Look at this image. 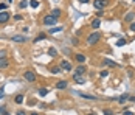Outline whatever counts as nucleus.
Wrapping results in <instances>:
<instances>
[{"mask_svg": "<svg viewBox=\"0 0 135 115\" xmlns=\"http://www.w3.org/2000/svg\"><path fill=\"white\" fill-rule=\"evenodd\" d=\"M2 115H9V114H8L6 111H5V109H3V107H2Z\"/></svg>", "mask_w": 135, "mask_h": 115, "instance_id": "f704fd0d", "label": "nucleus"}, {"mask_svg": "<svg viewBox=\"0 0 135 115\" xmlns=\"http://www.w3.org/2000/svg\"><path fill=\"white\" fill-rule=\"evenodd\" d=\"M47 93H48V90H47V89H40L39 90V95L40 96H47Z\"/></svg>", "mask_w": 135, "mask_h": 115, "instance_id": "4be33fe9", "label": "nucleus"}, {"mask_svg": "<svg viewBox=\"0 0 135 115\" xmlns=\"http://www.w3.org/2000/svg\"><path fill=\"white\" fill-rule=\"evenodd\" d=\"M23 78H25L27 81L33 83L34 79H36V75H34V72H31V70H27V72H25V75H23Z\"/></svg>", "mask_w": 135, "mask_h": 115, "instance_id": "7ed1b4c3", "label": "nucleus"}, {"mask_svg": "<svg viewBox=\"0 0 135 115\" xmlns=\"http://www.w3.org/2000/svg\"><path fill=\"white\" fill-rule=\"evenodd\" d=\"M11 41L22 44V42H27V41H28V37H27V34H14V36L11 37Z\"/></svg>", "mask_w": 135, "mask_h": 115, "instance_id": "f03ea898", "label": "nucleus"}, {"mask_svg": "<svg viewBox=\"0 0 135 115\" xmlns=\"http://www.w3.org/2000/svg\"><path fill=\"white\" fill-rule=\"evenodd\" d=\"M8 2H9V3H13V0H8Z\"/></svg>", "mask_w": 135, "mask_h": 115, "instance_id": "58836bf2", "label": "nucleus"}, {"mask_svg": "<svg viewBox=\"0 0 135 115\" xmlns=\"http://www.w3.org/2000/svg\"><path fill=\"white\" fill-rule=\"evenodd\" d=\"M8 65H9V62L6 58H0V68H6Z\"/></svg>", "mask_w": 135, "mask_h": 115, "instance_id": "1a4fd4ad", "label": "nucleus"}, {"mask_svg": "<svg viewBox=\"0 0 135 115\" xmlns=\"http://www.w3.org/2000/svg\"><path fill=\"white\" fill-rule=\"evenodd\" d=\"M27 6H28V2H25V0H22L19 3V8H27Z\"/></svg>", "mask_w": 135, "mask_h": 115, "instance_id": "b1692460", "label": "nucleus"}, {"mask_svg": "<svg viewBox=\"0 0 135 115\" xmlns=\"http://www.w3.org/2000/svg\"><path fill=\"white\" fill-rule=\"evenodd\" d=\"M87 115H95V114H87Z\"/></svg>", "mask_w": 135, "mask_h": 115, "instance_id": "ea45409f", "label": "nucleus"}, {"mask_svg": "<svg viewBox=\"0 0 135 115\" xmlns=\"http://www.w3.org/2000/svg\"><path fill=\"white\" fill-rule=\"evenodd\" d=\"M8 20H9V13L2 11V13H0V24H6Z\"/></svg>", "mask_w": 135, "mask_h": 115, "instance_id": "0eeeda50", "label": "nucleus"}, {"mask_svg": "<svg viewBox=\"0 0 135 115\" xmlns=\"http://www.w3.org/2000/svg\"><path fill=\"white\" fill-rule=\"evenodd\" d=\"M129 98V96L127 95H121L120 96V98H118V101H120V104H124V103H126V100Z\"/></svg>", "mask_w": 135, "mask_h": 115, "instance_id": "6ab92c4d", "label": "nucleus"}, {"mask_svg": "<svg viewBox=\"0 0 135 115\" xmlns=\"http://www.w3.org/2000/svg\"><path fill=\"white\" fill-rule=\"evenodd\" d=\"M76 61L82 64V62L85 61V56H84V55H81V53H78V55H76Z\"/></svg>", "mask_w": 135, "mask_h": 115, "instance_id": "dca6fc26", "label": "nucleus"}, {"mask_svg": "<svg viewBox=\"0 0 135 115\" xmlns=\"http://www.w3.org/2000/svg\"><path fill=\"white\" fill-rule=\"evenodd\" d=\"M14 19H16V20H22V16H20V14H16Z\"/></svg>", "mask_w": 135, "mask_h": 115, "instance_id": "7c9ffc66", "label": "nucleus"}, {"mask_svg": "<svg viewBox=\"0 0 135 115\" xmlns=\"http://www.w3.org/2000/svg\"><path fill=\"white\" fill-rule=\"evenodd\" d=\"M85 72H87V67L85 65H78V67H76V70H75V78H78L79 75H82Z\"/></svg>", "mask_w": 135, "mask_h": 115, "instance_id": "423d86ee", "label": "nucleus"}, {"mask_svg": "<svg viewBox=\"0 0 135 115\" xmlns=\"http://www.w3.org/2000/svg\"><path fill=\"white\" fill-rule=\"evenodd\" d=\"M106 5H107V0H95V2H93V6L96 9H103Z\"/></svg>", "mask_w": 135, "mask_h": 115, "instance_id": "20e7f679", "label": "nucleus"}, {"mask_svg": "<svg viewBox=\"0 0 135 115\" xmlns=\"http://www.w3.org/2000/svg\"><path fill=\"white\" fill-rule=\"evenodd\" d=\"M30 5H31L33 8H37V6H39V2H37V0H31V2H30Z\"/></svg>", "mask_w": 135, "mask_h": 115, "instance_id": "5701e85b", "label": "nucleus"}, {"mask_svg": "<svg viewBox=\"0 0 135 115\" xmlns=\"http://www.w3.org/2000/svg\"><path fill=\"white\" fill-rule=\"evenodd\" d=\"M132 2H135V0H132Z\"/></svg>", "mask_w": 135, "mask_h": 115, "instance_id": "a19ab883", "label": "nucleus"}, {"mask_svg": "<svg viewBox=\"0 0 135 115\" xmlns=\"http://www.w3.org/2000/svg\"><path fill=\"white\" fill-rule=\"evenodd\" d=\"M61 14H62V11H61L59 8H54V9H53V11H51V16H53V17H54V19H57V17H59Z\"/></svg>", "mask_w": 135, "mask_h": 115, "instance_id": "9b49d317", "label": "nucleus"}, {"mask_svg": "<svg viewBox=\"0 0 135 115\" xmlns=\"http://www.w3.org/2000/svg\"><path fill=\"white\" fill-rule=\"evenodd\" d=\"M3 9H6V3H0V11H3Z\"/></svg>", "mask_w": 135, "mask_h": 115, "instance_id": "bb28decb", "label": "nucleus"}, {"mask_svg": "<svg viewBox=\"0 0 135 115\" xmlns=\"http://www.w3.org/2000/svg\"><path fill=\"white\" fill-rule=\"evenodd\" d=\"M81 3H89V0H79Z\"/></svg>", "mask_w": 135, "mask_h": 115, "instance_id": "e433bc0d", "label": "nucleus"}, {"mask_svg": "<svg viewBox=\"0 0 135 115\" xmlns=\"http://www.w3.org/2000/svg\"><path fill=\"white\" fill-rule=\"evenodd\" d=\"M131 30H132V31H135V22H134V24H131Z\"/></svg>", "mask_w": 135, "mask_h": 115, "instance_id": "c9c22d12", "label": "nucleus"}, {"mask_svg": "<svg viewBox=\"0 0 135 115\" xmlns=\"http://www.w3.org/2000/svg\"><path fill=\"white\" fill-rule=\"evenodd\" d=\"M61 68H64V70L70 72V70H72V64H70L68 61H62V62H61Z\"/></svg>", "mask_w": 135, "mask_h": 115, "instance_id": "6e6552de", "label": "nucleus"}, {"mask_svg": "<svg viewBox=\"0 0 135 115\" xmlns=\"http://www.w3.org/2000/svg\"><path fill=\"white\" fill-rule=\"evenodd\" d=\"M107 75H109V72H107V70H103V72H101V76H104V78L107 76Z\"/></svg>", "mask_w": 135, "mask_h": 115, "instance_id": "c756f323", "label": "nucleus"}, {"mask_svg": "<svg viewBox=\"0 0 135 115\" xmlns=\"http://www.w3.org/2000/svg\"><path fill=\"white\" fill-rule=\"evenodd\" d=\"M56 20H57V19H54V17H53L51 14L44 17V24H45V25H54V24H56Z\"/></svg>", "mask_w": 135, "mask_h": 115, "instance_id": "39448f33", "label": "nucleus"}, {"mask_svg": "<svg viewBox=\"0 0 135 115\" xmlns=\"http://www.w3.org/2000/svg\"><path fill=\"white\" fill-rule=\"evenodd\" d=\"M134 17H135V13H132V11H131V13H127V14H126L124 20H126V22H132V20H134Z\"/></svg>", "mask_w": 135, "mask_h": 115, "instance_id": "ddd939ff", "label": "nucleus"}, {"mask_svg": "<svg viewBox=\"0 0 135 115\" xmlns=\"http://www.w3.org/2000/svg\"><path fill=\"white\" fill-rule=\"evenodd\" d=\"M127 100H129V101H132V103H135V96H129Z\"/></svg>", "mask_w": 135, "mask_h": 115, "instance_id": "72a5a7b5", "label": "nucleus"}, {"mask_svg": "<svg viewBox=\"0 0 135 115\" xmlns=\"http://www.w3.org/2000/svg\"><path fill=\"white\" fill-rule=\"evenodd\" d=\"M61 72V67H54L53 68V73H59Z\"/></svg>", "mask_w": 135, "mask_h": 115, "instance_id": "cd10ccee", "label": "nucleus"}, {"mask_svg": "<svg viewBox=\"0 0 135 115\" xmlns=\"http://www.w3.org/2000/svg\"><path fill=\"white\" fill-rule=\"evenodd\" d=\"M14 101L17 103V104H22V103H23V95H16Z\"/></svg>", "mask_w": 135, "mask_h": 115, "instance_id": "f3484780", "label": "nucleus"}, {"mask_svg": "<svg viewBox=\"0 0 135 115\" xmlns=\"http://www.w3.org/2000/svg\"><path fill=\"white\" fill-rule=\"evenodd\" d=\"M103 62H104L106 65H109V67H116V65H118V64H116L115 61H110V59H104Z\"/></svg>", "mask_w": 135, "mask_h": 115, "instance_id": "4468645a", "label": "nucleus"}, {"mask_svg": "<svg viewBox=\"0 0 135 115\" xmlns=\"http://www.w3.org/2000/svg\"><path fill=\"white\" fill-rule=\"evenodd\" d=\"M48 55H50L51 58H54V56L57 55V51H56V48H53V47H51V48L48 50Z\"/></svg>", "mask_w": 135, "mask_h": 115, "instance_id": "aec40b11", "label": "nucleus"}, {"mask_svg": "<svg viewBox=\"0 0 135 115\" xmlns=\"http://www.w3.org/2000/svg\"><path fill=\"white\" fill-rule=\"evenodd\" d=\"M82 98H87V100H96V96H92V95H87V93H81Z\"/></svg>", "mask_w": 135, "mask_h": 115, "instance_id": "412c9836", "label": "nucleus"}, {"mask_svg": "<svg viewBox=\"0 0 135 115\" xmlns=\"http://www.w3.org/2000/svg\"><path fill=\"white\" fill-rule=\"evenodd\" d=\"M104 115H113V112L109 111V109H104Z\"/></svg>", "mask_w": 135, "mask_h": 115, "instance_id": "a878e982", "label": "nucleus"}, {"mask_svg": "<svg viewBox=\"0 0 135 115\" xmlns=\"http://www.w3.org/2000/svg\"><path fill=\"white\" fill-rule=\"evenodd\" d=\"M64 30L62 27H56V28H48V31H50V34H53V33H61Z\"/></svg>", "mask_w": 135, "mask_h": 115, "instance_id": "2eb2a0df", "label": "nucleus"}, {"mask_svg": "<svg viewBox=\"0 0 135 115\" xmlns=\"http://www.w3.org/2000/svg\"><path fill=\"white\" fill-rule=\"evenodd\" d=\"M99 27H101V20H99V17H98V19H95V20L92 22V28H95V30H98Z\"/></svg>", "mask_w": 135, "mask_h": 115, "instance_id": "f8f14e48", "label": "nucleus"}, {"mask_svg": "<svg viewBox=\"0 0 135 115\" xmlns=\"http://www.w3.org/2000/svg\"><path fill=\"white\" fill-rule=\"evenodd\" d=\"M56 89H59V90L67 89V83H65V81H57V83H56Z\"/></svg>", "mask_w": 135, "mask_h": 115, "instance_id": "9d476101", "label": "nucleus"}, {"mask_svg": "<svg viewBox=\"0 0 135 115\" xmlns=\"http://www.w3.org/2000/svg\"><path fill=\"white\" fill-rule=\"evenodd\" d=\"M42 39H47V34H45V33H40V34H37V36H36V41H34V42L42 41Z\"/></svg>", "mask_w": 135, "mask_h": 115, "instance_id": "a211bd4d", "label": "nucleus"}, {"mask_svg": "<svg viewBox=\"0 0 135 115\" xmlns=\"http://www.w3.org/2000/svg\"><path fill=\"white\" fill-rule=\"evenodd\" d=\"M123 115H134V112L132 111H124V112H123Z\"/></svg>", "mask_w": 135, "mask_h": 115, "instance_id": "c85d7f7f", "label": "nucleus"}, {"mask_svg": "<svg viewBox=\"0 0 135 115\" xmlns=\"http://www.w3.org/2000/svg\"><path fill=\"white\" fill-rule=\"evenodd\" d=\"M116 45H118V47H123V45H126V41L124 39H120V41L116 42Z\"/></svg>", "mask_w": 135, "mask_h": 115, "instance_id": "393cba45", "label": "nucleus"}, {"mask_svg": "<svg viewBox=\"0 0 135 115\" xmlns=\"http://www.w3.org/2000/svg\"><path fill=\"white\" fill-rule=\"evenodd\" d=\"M99 39H101V34H99L98 31H93V33L90 34V36L87 37V42H89L90 45H95V44L99 41Z\"/></svg>", "mask_w": 135, "mask_h": 115, "instance_id": "f257e3e1", "label": "nucleus"}, {"mask_svg": "<svg viewBox=\"0 0 135 115\" xmlns=\"http://www.w3.org/2000/svg\"><path fill=\"white\" fill-rule=\"evenodd\" d=\"M17 115H27V112L25 111H19V112H17Z\"/></svg>", "mask_w": 135, "mask_h": 115, "instance_id": "473e14b6", "label": "nucleus"}, {"mask_svg": "<svg viewBox=\"0 0 135 115\" xmlns=\"http://www.w3.org/2000/svg\"><path fill=\"white\" fill-rule=\"evenodd\" d=\"M30 115H39V114H37V112H33V114H30Z\"/></svg>", "mask_w": 135, "mask_h": 115, "instance_id": "4c0bfd02", "label": "nucleus"}, {"mask_svg": "<svg viewBox=\"0 0 135 115\" xmlns=\"http://www.w3.org/2000/svg\"><path fill=\"white\" fill-rule=\"evenodd\" d=\"M5 96V92H3V89H0V98H3Z\"/></svg>", "mask_w": 135, "mask_h": 115, "instance_id": "2f4dec72", "label": "nucleus"}]
</instances>
